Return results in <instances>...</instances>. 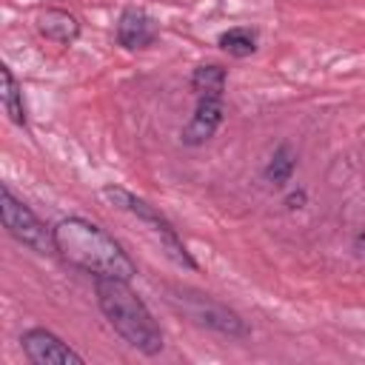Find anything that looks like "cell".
Wrapping results in <instances>:
<instances>
[{"instance_id":"7c38bea8","label":"cell","mask_w":365,"mask_h":365,"mask_svg":"<svg viewBox=\"0 0 365 365\" xmlns=\"http://www.w3.org/2000/svg\"><path fill=\"white\" fill-rule=\"evenodd\" d=\"M294 168H297V154H294V148H291V145H279V148L274 151L271 163L265 165V180L274 182V185H285V182L291 180Z\"/></svg>"},{"instance_id":"277c9868","label":"cell","mask_w":365,"mask_h":365,"mask_svg":"<svg viewBox=\"0 0 365 365\" xmlns=\"http://www.w3.org/2000/svg\"><path fill=\"white\" fill-rule=\"evenodd\" d=\"M103 194L114 202V205H120V208H125V211H131L134 217H140L145 225H151V231L160 237V242H163V248L168 251V257L177 262V265H185V268H197V262L191 259V254L185 251V245L180 242V237H177V231L171 228V222L154 208V205H148L145 200H140V197H134L131 191H125V188H117V185H108V188H103Z\"/></svg>"},{"instance_id":"30bf717a","label":"cell","mask_w":365,"mask_h":365,"mask_svg":"<svg viewBox=\"0 0 365 365\" xmlns=\"http://www.w3.org/2000/svg\"><path fill=\"white\" fill-rule=\"evenodd\" d=\"M0 103L14 125H26V108H23V91L11 74L9 66H0Z\"/></svg>"},{"instance_id":"8992f818","label":"cell","mask_w":365,"mask_h":365,"mask_svg":"<svg viewBox=\"0 0 365 365\" xmlns=\"http://www.w3.org/2000/svg\"><path fill=\"white\" fill-rule=\"evenodd\" d=\"M20 345H23V354L34 365H83V356L46 328L26 331L20 336Z\"/></svg>"},{"instance_id":"6da1fadb","label":"cell","mask_w":365,"mask_h":365,"mask_svg":"<svg viewBox=\"0 0 365 365\" xmlns=\"http://www.w3.org/2000/svg\"><path fill=\"white\" fill-rule=\"evenodd\" d=\"M54 245L57 254L94 277H111V279H131L137 274L131 257L123 251V245L106 234L100 225L83 220V217H68L54 225Z\"/></svg>"},{"instance_id":"4fadbf2b","label":"cell","mask_w":365,"mask_h":365,"mask_svg":"<svg viewBox=\"0 0 365 365\" xmlns=\"http://www.w3.org/2000/svg\"><path fill=\"white\" fill-rule=\"evenodd\" d=\"M220 46H222L228 54H234V57H248V54H254V48H257V37H254V31H248V29H231V31H225V34L220 37Z\"/></svg>"},{"instance_id":"7a4b0ae2","label":"cell","mask_w":365,"mask_h":365,"mask_svg":"<svg viewBox=\"0 0 365 365\" xmlns=\"http://www.w3.org/2000/svg\"><path fill=\"white\" fill-rule=\"evenodd\" d=\"M94 291L100 311L106 314L108 325L140 354L154 356L163 351V334L154 322L145 302L128 288V279H111V277H94Z\"/></svg>"},{"instance_id":"3957f363","label":"cell","mask_w":365,"mask_h":365,"mask_svg":"<svg viewBox=\"0 0 365 365\" xmlns=\"http://www.w3.org/2000/svg\"><path fill=\"white\" fill-rule=\"evenodd\" d=\"M0 214H3V228L9 237H14L20 245L37 251V254H51L57 251L54 245V228H48L26 202H20L6 185L0 188Z\"/></svg>"},{"instance_id":"5b68a950","label":"cell","mask_w":365,"mask_h":365,"mask_svg":"<svg viewBox=\"0 0 365 365\" xmlns=\"http://www.w3.org/2000/svg\"><path fill=\"white\" fill-rule=\"evenodd\" d=\"M180 308L197 322V325H205V328H214V331H220V334H228V336H245L248 334V328H245V322L234 314V311H228L225 305H220V302H214L211 297H205V294H191V291H180Z\"/></svg>"},{"instance_id":"9c48e42d","label":"cell","mask_w":365,"mask_h":365,"mask_svg":"<svg viewBox=\"0 0 365 365\" xmlns=\"http://www.w3.org/2000/svg\"><path fill=\"white\" fill-rule=\"evenodd\" d=\"M37 29L46 40H54L60 46H68L77 40L80 34V23L74 14L63 11V9H46L40 17H37Z\"/></svg>"},{"instance_id":"5bb4252c","label":"cell","mask_w":365,"mask_h":365,"mask_svg":"<svg viewBox=\"0 0 365 365\" xmlns=\"http://www.w3.org/2000/svg\"><path fill=\"white\" fill-rule=\"evenodd\" d=\"M302 200H305V194H302V191H299V194H291V197H288V205H291V208H299V205H302Z\"/></svg>"},{"instance_id":"52a82bcc","label":"cell","mask_w":365,"mask_h":365,"mask_svg":"<svg viewBox=\"0 0 365 365\" xmlns=\"http://www.w3.org/2000/svg\"><path fill=\"white\" fill-rule=\"evenodd\" d=\"M222 123V100L220 97H200L188 125L182 128V143L185 145H202L214 137V131Z\"/></svg>"},{"instance_id":"ba28073f","label":"cell","mask_w":365,"mask_h":365,"mask_svg":"<svg viewBox=\"0 0 365 365\" xmlns=\"http://www.w3.org/2000/svg\"><path fill=\"white\" fill-rule=\"evenodd\" d=\"M117 40L120 46L125 48H145L157 40V23L145 14V11H137V9H128L120 14V23H117Z\"/></svg>"},{"instance_id":"8fae6325","label":"cell","mask_w":365,"mask_h":365,"mask_svg":"<svg viewBox=\"0 0 365 365\" xmlns=\"http://www.w3.org/2000/svg\"><path fill=\"white\" fill-rule=\"evenodd\" d=\"M191 88L200 94V97H222V88H225V68L222 66H197L194 74H191Z\"/></svg>"}]
</instances>
